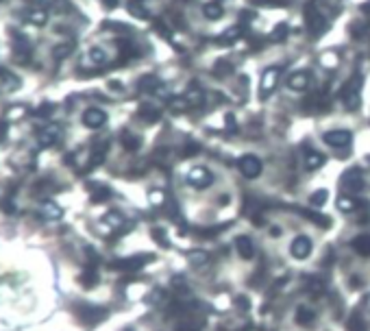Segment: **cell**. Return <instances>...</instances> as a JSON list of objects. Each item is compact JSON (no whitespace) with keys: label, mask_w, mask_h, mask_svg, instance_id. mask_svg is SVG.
I'll return each instance as SVG.
<instances>
[{"label":"cell","mask_w":370,"mask_h":331,"mask_svg":"<svg viewBox=\"0 0 370 331\" xmlns=\"http://www.w3.org/2000/svg\"><path fill=\"white\" fill-rule=\"evenodd\" d=\"M185 181L190 187H194V190H205L213 183V174L209 172L205 166H194V168H190V172L185 174Z\"/></svg>","instance_id":"obj_1"},{"label":"cell","mask_w":370,"mask_h":331,"mask_svg":"<svg viewBox=\"0 0 370 331\" xmlns=\"http://www.w3.org/2000/svg\"><path fill=\"white\" fill-rule=\"evenodd\" d=\"M360 87H362V76L360 74L344 85L342 98H344V103H346V109H353V111L360 109Z\"/></svg>","instance_id":"obj_2"},{"label":"cell","mask_w":370,"mask_h":331,"mask_svg":"<svg viewBox=\"0 0 370 331\" xmlns=\"http://www.w3.org/2000/svg\"><path fill=\"white\" fill-rule=\"evenodd\" d=\"M279 76H281V70L277 65H270L268 70H264V76H262V85H259V92H262V98H268L270 94L274 92L279 83Z\"/></svg>","instance_id":"obj_3"},{"label":"cell","mask_w":370,"mask_h":331,"mask_svg":"<svg viewBox=\"0 0 370 331\" xmlns=\"http://www.w3.org/2000/svg\"><path fill=\"white\" fill-rule=\"evenodd\" d=\"M237 168H240V172L246 176V179H257L259 174H262V162H259V157L255 155H244L237 162Z\"/></svg>","instance_id":"obj_4"},{"label":"cell","mask_w":370,"mask_h":331,"mask_svg":"<svg viewBox=\"0 0 370 331\" xmlns=\"http://www.w3.org/2000/svg\"><path fill=\"white\" fill-rule=\"evenodd\" d=\"M312 240L305 238V235H298V238L292 240V244H290V253H292V257L294 259H307L309 257V253H312Z\"/></svg>","instance_id":"obj_5"},{"label":"cell","mask_w":370,"mask_h":331,"mask_svg":"<svg viewBox=\"0 0 370 331\" xmlns=\"http://www.w3.org/2000/svg\"><path fill=\"white\" fill-rule=\"evenodd\" d=\"M351 133L349 131H344V129H335V131H329V133H324V142H327L329 146H333V148H344V146H349L351 144Z\"/></svg>","instance_id":"obj_6"},{"label":"cell","mask_w":370,"mask_h":331,"mask_svg":"<svg viewBox=\"0 0 370 331\" xmlns=\"http://www.w3.org/2000/svg\"><path fill=\"white\" fill-rule=\"evenodd\" d=\"M105 122H107V113L103 109H87L83 113V124L90 126V129H101Z\"/></svg>","instance_id":"obj_7"},{"label":"cell","mask_w":370,"mask_h":331,"mask_svg":"<svg viewBox=\"0 0 370 331\" xmlns=\"http://www.w3.org/2000/svg\"><path fill=\"white\" fill-rule=\"evenodd\" d=\"M307 85H309V72H305V70H301V72H294L288 79V87L290 90H294V92H303V90H307Z\"/></svg>","instance_id":"obj_8"},{"label":"cell","mask_w":370,"mask_h":331,"mask_svg":"<svg viewBox=\"0 0 370 331\" xmlns=\"http://www.w3.org/2000/svg\"><path fill=\"white\" fill-rule=\"evenodd\" d=\"M307 24H309V31L316 33V35H320L322 31H327V20H324L318 11L316 13H314V11H307Z\"/></svg>","instance_id":"obj_9"},{"label":"cell","mask_w":370,"mask_h":331,"mask_svg":"<svg viewBox=\"0 0 370 331\" xmlns=\"http://www.w3.org/2000/svg\"><path fill=\"white\" fill-rule=\"evenodd\" d=\"M235 248H237V253H240V257H244V259H253V255H255L253 242L248 240L246 235H240V238L235 240Z\"/></svg>","instance_id":"obj_10"},{"label":"cell","mask_w":370,"mask_h":331,"mask_svg":"<svg viewBox=\"0 0 370 331\" xmlns=\"http://www.w3.org/2000/svg\"><path fill=\"white\" fill-rule=\"evenodd\" d=\"M324 164V155L316 151H305V168L307 170H318Z\"/></svg>","instance_id":"obj_11"},{"label":"cell","mask_w":370,"mask_h":331,"mask_svg":"<svg viewBox=\"0 0 370 331\" xmlns=\"http://www.w3.org/2000/svg\"><path fill=\"white\" fill-rule=\"evenodd\" d=\"M59 137V126H48V129H44L40 133V144L42 146H51L57 142Z\"/></svg>","instance_id":"obj_12"},{"label":"cell","mask_w":370,"mask_h":331,"mask_svg":"<svg viewBox=\"0 0 370 331\" xmlns=\"http://www.w3.org/2000/svg\"><path fill=\"white\" fill-rule=\"evenodd\" d=\"M353 248L364 257L370 255V233H364V235H360V238L353 240Z\"/></svg>","instance_id":"obj_13"},{"label":"cell","mask_w":370,"mask_h":331,"mask_svg":"<svg viewBox=\"0 0 370 331\" xmlns=\"http://www.w3.org/2000/svg\"><path fill=\"white\" fill-rule=\"evenodd\" d=\"M222 7H220L218 2H207V4H203V15H205L207 20H220L222 18Z\"/></svg>","instance_id":"obj_14"},{"label":"cell","mask_w":370,"mask_h":331,"mask_svg":"<svg viewBox=\"0 0 370 331\" xmlns=\"http://www.w3.org/2000/svg\"><path fill=\"white\" fill-rule=\"evenodd\" d=\"M87 61L98 68V65L107 63V55H105L103 48H90V53H87Z\"/></svg>","instance_id":"obj_15"},{"label":"cell","mask_w":370,"mask_h":331,"mask_svg":"<svg viewBox=\"0 0 370 331\" xmlns=\"http://www.w3.org/2000/svg\"><path fill=\"white\" fill-rule=\"evenodd\" d=\"M185 98H187V103H190V105H201V103H203V92H201V87H198V85H190V90H187Z\"/></svg>","instance_id":"obj_16"},{"label":"cell","mask_w":370,"mask_h":331,"mask_svg":"<svg viewBox=\"0 0 370 331\" xmlns=\"http://www.w3.org/2000/svg\"><path fill=\"white\" fill-rule=\"evenodd\" d=\"M159 85H161V81H159L157 76H144V79L140 81V90H144V92H155Z\"/></svg>","instance_id":"obj_17"},{"label":"cell","mask_w":370,"mask_h":331,"mask_svg":"<svg viewBox=\"0 0 370 331\" xmlns=\"http://www.w3.org/2000/svg\"><path fill=\"white\" fill-rule=\"evenodd\" d=\"M338 209L340 212H355L357 209V201H353V198H349V196H340L338 198Z\"/></svg>","instance_id":"obj_18"},{"label":"cell","mask_w":370,"mask_h":331,"mask_svg":"<svg viewBox=\"0 0 370 331\" xmlns=\"http://www.w3.org/2000/svg\"><path fill=\"white\" fill-rule=\"evenodd\" d=\"M140 113H142V118H144V120H148V122H155V120H159V115H161L155 107H151V105H142Z\"/></svg>","instance_id":"obj_19"},{"label":"cell","mask_w":370,"mask_h":331,"mask_svg":"<svg viewBox=\"0 0 370 331\" xmlns=\"http://www.w3.org/2000/svg\"><path fill=\"white\" fill-rule=\"evenodd\" d=\"M240 26H233V29H231V31H224L222 33V35H220L218 37V44H220V46H224V44L226 42H233V40H237V37H240Z\"/></svg>","instance_id":"obj_20"},{"label":"cell","mask_w":370,"mask_h":331,"mask_svg":"<svg viewBox=\"0 0 370 331\" xmlns=\"http://www.w3.org/2000/svg\"><path fill=\"white\" fill-rule=\"evenodd\" d=\"M48 20V13H46V9H35V11H31L29 13V22H33V24H44V22Z\"/></svg>","instance_id":"obj_21"},{"label":"cell","mask_w":370,"mask_h":331,"mask_svg":"<svg viewBox=\"0 0 370 331\" xmlns=\"http://www.w3.org/2000/svg\"><path fill=\"white\" fill-rule=\"evenodd\" d=\"M346 187H349V190H353V192H360L362 187H364V181H362V176H360V172H357V170L349 176V183H346Z\"/></svg>","instance_id":"obj_22"},{"label":"cell","mask_w":370,"mask_h":331,"mask_svg":"<svg viewBox=\"0 0 370 331\" xmlns=\"http://www.w3.org/2000/svg\"><path fill=\"white\" fill-rule=\"evenodd\" d=\"M231 70H233V65H231L229 61H224V59H220V61L213 65V74L216 76H224V74H229Z\"/></svg>","instance_id":"obj_23"},{"label":"cell","mask_w":370,"mask_h":331,"mask_svg":"<svg viewBox=\"0 0 370 331\" xmlns=\"http://www.w3.org/2000/svg\"><path fill=\"white\" fill-rule=\"evenodd\" d=\"M320 63H322L324 68H335V65H338V55H333V53H324L322 57H320Z\"/></svg>","instance_id":"obj_24"},{"label":"cell","mask_w":370,"mask_h":331,"mask_svg":"<svg viewBox=\"0 0 370 331\" xmlns=\"http://www.w3.org/2000/svg\"><path fill=\"white\" fill-rule=\"evenodd\" d=\"M327 196H329V192H327V190H318L316 194H312V205L322 207L324 203H327Z\"/></svg>","instance_id":"obj_25"},{"label":"cell","mask_w":370,"mask_h":331,"mask_svg":"<svg viewBox=\"0 0 370 331\" xmlns=\"http://www.w3.org/2000/svg\"><path fill=\"white\" fill-rule=\"evenodd\" d=\"M296 318H298V323H303V325H309L314 321V312H309L307 307H301L296 314Z\"/></svg>","instance_id":"obj_26"},{"label":"cell","mask_w":370,"mask_h":331,"mask_svg":"<svg viewBox=\"0 0 370 331\" xmlns=\"http://www.w3.org/2000/svg\"><path fill=\"white\" fill-rule=\"evenodd\" d=\"M74 51V44L72 42H68L65 44V46H59V48H54V57L57 59H61V57H68L70 53Z\"/></svg>","instance_id":"obj_27"},{"label":"cell","mask_w":370,"mask_h":331,"mask_svg":"<svg viewBox=\"0 0 370 331\" xmlns=\"http://www.w3.org/2000/svg\"><path fill=\"white\" fill-rule=\"evenodd\" d=\"M170 107H172L174 111H183V109L190 107V103H187V98H185V96H179L176 101H170Z\"/></svg>","instance_id":"obj_28"},{"label":"cell","mask_w":370,"mask_h":331,"mask_svg":"<svg viewBox=\"0 0 370 331\" xmlns=\"http://www.w3.org/2000/svg\"><path fill=\"white\" fill-rule=\"evenodd\" d=\"M285 35H288V24H279L277 29H274V33H272V40L279 42V40H283Z\"/></svg>","instance_id":"obj_29"},{"label":"cell","mask_w":370,"mask_h":331,"mask_svg":"<svg viewBox=\"0 0 370 331\" xmlns=\"http://www.w3.org/2000/svg\"><path fill=\"white\" fill-rule=\"evenodd\" d=\"M148 198H151L153 205H163L165 194H163V192H151V196H148Z\"/></svg>","instance_id":"obj_30"},{"label":"cell","mask_w":370,"mask_h":331,"mask_svg":"<svg viewBox=\"0 0 370 331\" xmlns=\"http://www.w3.org/2000/svg\"><path fill=\"white\" fill-rule=\"evenodd\" d=\"M107 222L111 224V227H118V224H122V216H120V214H115V212H111V214H107Z\"/></svg>","instance_id":"obj_31"},{"label":"cell","mask_w":370,"mask_h":331,"mask_svg":"<svg viewBox=\"0 0 370 331\" xmlns=\"http://www.w3.org/2000/svg\"><path fill=\"white\" fill-rule=\"evenodd\" d=\"M349 331H366V327H364V323L355 316V318H353V321L349 323Z\"/></svg>","instance_id":"obj_32"},{"label":"cell","mask_w":370,"mask_h":331,"mask_svg":"<svg viewBox=\"0 0 370 331\" xmlns=\"http://www.w3.org/2000/svg\"><path fill=\"white\" fill-rule=\"evenodd\" d=\"M190 262L192 264H203V262H207V255L203 251H196L194 255H190Z\"/></svg>","instance_id":"obj_33"},{"label":"cell","mask_w":370,"mask_h":331,"mask_svg":"<svg viewBox=\"0 0 370 331\" xmlns=\"http://www.w3.org/2000/svg\"><path fill=\"white\" fill-rule=\"evenodd\" d=\"M44 214H51L53 218H59V216H61V212H59V209L54 207V205H51V203H48V205L44 207Z\"/></svg>","instance_id":"obj_34"},{"label":"cell","mask_w":370,"mask_h":331,"mask_svg":"<svg viewBox=\"0 0 370 331\" xmlns=\"http://www.w3.org/2000/svg\"><path fill=\"white\" fill-rule=\"evenodd\" d=\"M122 142H126L129 151H135V146H137V140H135V137H129V135H126V137H122Z\"/></svg>","instance_id":"obj_35"},{"label":"cell","mask_w":370,"mask_h":331,"mask_svg":"<svg viewBox=\"0 0 370 331\" xmlns=\"http://www.w3.org/2000/svg\"><path fill=\"white\" fill-rule=\"evenodd\" d=\"M51 105H42V107H40V115H51V113H48V111H51Z\"/></svg>","instance_id":"obj_36"},{"label":"cell","mask_w":370,"mask_h":331,"mask_svg":"<svg viewBox=\"0 0 370 331\" xmlns=\"http://www.w3.org/2000/svg\"><path fill=\"white\" fill-rule=\"evenodd\" d=\"M281 233H283V231H281L279 227H272V229H270V235H272V238H279Z\"/></svg>","instance_id":"obj_37"}]
</instances>
